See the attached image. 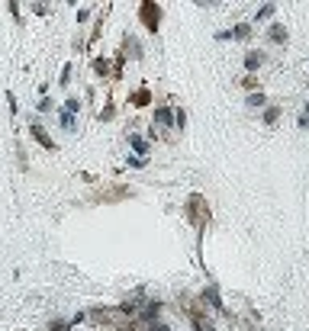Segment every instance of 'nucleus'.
Listing matches in <instances>:
<instances>
[{"mask_svg":"<svg viewBox=\"0 0 309 331\" xmlns=\"http://www.w3.org/2000/svg\"><path fill=\"white\" fill-rule=\"evenodd\" d=\"M148 100H151L148 90H136V93H132V106H148Z\"/></svg>","mask_w":309,"mask_h":331,"instance_id":"obj_8","label":"nucleus"},{"mask_svg":"<svg viewBox=\"0 0 309 331\" xmlns=\"http://www.w3.org/2000/svg\"><path fill=\"white\" fill-rule=\"evenodd\" d=\"M309 126V103H306V109H303V116H300V129H306Z\"/></svg>","mask_w":309,"mask_h":331,"instance_id":"obj_17","label":"nucleus"},{"mask_svg":"<svg viewBox=\"0 0 309 331\" xmlns=\"http://www.w3.org/2000/svg\"><path fill=\"white\" fill-rule=\"evenodd\" d=\"M154 122H158V126H171V122H177V119H174V113L168 106H158L154 109Z\"/></svg>","mask_w":309,"mask_h":331,"instance_id":"obj_3","label":"nucleus"},{"mask_svg":"<svg viewBox=\"0 0 309 331\" xmlns=\"http://www.w3.org/2000/svg\"><path fill=\"white\" fill-rule=\"evenodd\" d=\"M129 142H132V148H136L139 154H148V142L142 139V135H129Z\"/></svg>","mask_w":309,"mask_h":331,"instance_id":"obj_7","label":"nucleus"},{"mask_svg":"<svg viewBox=\"0 0 309 331\" xmlns=\"http://www.w3.org/2000/svg\"><path fill=\"white\" fill-rule=\"evenodd\" d=\"M158 312H161V302H148L145 312H142V318H145V322H154V318H158Z\"/></svg>","mask_w":309,"mask_h":331,"instance_id":"obj_5","label":"nucleus"},{"mask_svg":"<svg viewBox=\"0 0 309 331\" xmlns=\"http://www.w3.org/2000/svg\"><path fill=\"white\" fill-rule=\"evenodd\" d=\"M267 39H271V42H287V29H283V26L267 29Z\"/></svg>","mask_w":309,"mask_h":331,"instance_id":"obj_6","label":"nucleus"},{"mask_svg":"<svg viewBox=\"0 0 309 331\" xmlns=\"http://www.w3.org/2000/svg\"><path fill=\"white\" fill-rule=\"evenodd\" d=\"M248 35H252V26H245V23L232 29V39H248Z\"/></svg>","mask_w":309,"mask_h":331,"instance_id":"obj_11","label":"nucleus"},{"mask_svg":"<svg viewBox=\"0 0 309 331\" xmlns=\"http://www.w3.org/2000/svg\"><path fill=\"white\" fill-rule=\"evenodd\" d=\"M174 119H177V129H184V126H187V113H184V109H177Z\"/></svg>","mask_w":309,"mask_h":331,"instance_id":"obj_16","label":"nucleus"},{"mask_svg":"<svg viewBox=\"0 0 309 331\" xmlns=\"http://www.w3.org/2000/svg\"><path fill=\"white\" fill-rule=\"evenodd\" d=\"M245 103H248V106H264V93H252Z\"/></svg>","mask_w":309,"mask_h":331,"instance_id":"obj_12","label":"nucleus"},{"mask_svg":"<svg viewBox=\"0 0 309 331\" xmlns=\"http://www.w3.org/2000/svg\"><path fill=\"white\" fill-rule=\"evenodd\" d=\"M65 109H68V113H78L81 103H78V100H68V103H65Z\"/></svg>","mask_w":309,"mask_h":331,"instance_id":"obj_19","label":"nucleus"},{"mask_svg":"<svg viewBox=\"0 0 309 331\" xmlns=\"http://www.w3.org/2000/svg\"><path fill=\"white\" fill-rule=\"evenodd\" d=\"M29 129H32V139L39 142L42 148H49V151H55V142H52L49 135H45V129H42V126H29Z\"/></svg>","mask_w":309,"mask_h":331,"instance_id":"obj_2","label":"nucleus"},{"mask_svg":"<svg viewBox=\"0 0 309 331\" xmlns=\"http://www.w3.org/2000/svg\"><path fill=\"white\" fill-rule=\"evenodd\" d=\"M71 325H74V322H62V318H58V322H52L49 328H52V331H68Z\"/></svg>","mask_w":309,"mask_h":331,"instance_id":"obj_15","label":"nucleus"},{"mask_svg":"<svg viewBox=\"0 0 309 331\" xmlns=\"http://www.w3.org/2000/svg\"><path fill=\"white\" fill-rule=\"evenodd\" d=\"M261 61H264V55H258V52H252V55L245 58V68H248V71H255V68H261Z\"/></svg>","mask_w":309,"mask_h":331,"instance_id":"obj_9","label":"nucleus"},{"mask_svg":"<svg viewBox=\"0 0 309 331\" xmlns=\"http://www.w3.org/2000/svg\"><path fill=\"white\" fill-rule=\"evenodd\" d=\"M62 126L65 129H74V113H68V109H65V113H62Z\"/></svg>","mask_w":309,"mask_h":331,"instance_id":"obj_13","label":"nucleus"},{"mask_svg":"<svg viewBox=\"0 0 309 331\" xmlns=\"http://www.w3.org/2000/svg\"><path fill=\"white\" fill-rule=\"evenodd\" d=\"M148 331H171V328H168V325H151Z\"/></svg>","mask_w":309,"mask_h":331,"instance_id":"obj_20","label":"nucleus"},{"mask_svg":"<svg viewBox=\"0 0 309 331\" xmlns=\"http://www.w3.org/2000/svg\"><path fill=\"white\" fill-rule=\"evenodd\" d=\"M267 16H274V4H267V7L258 10V20H267Z\"/></svg>","mask_w":309,"mask_h":331,"instance_id":"obj_14","label":"nucleus"},{"mask_svg":"<svg viewBox=\"0 0 309 331\" xmlns=\"http://www.w3.org/2000/svg\"><path fill=\"white\" fill-rule=\"evenodd\" d=\"M203 299L213 305V309H222V296H219L216 286H206V289H203Z\"/></svg>","mask_w":309,"mask_h":331,"instance_id":"obj_4","label":"nucleus"},{"mask_svg":"<svg viewBox=\"0 0 309 331\" xmlns=\"http://www.w3.org/2000/svg\"><path fill=\"white\" fill-rule=\"evenodd\" d=\"M139 16H142V23H145L148 32H158V26H161V7H158V4L145 0V4L139 7Z\"/></svg>","mask_w":309,"mask_h":331,"instance_id":"obj_1","label":"nucleus"},{"mask_svg":"<svg viewBox=\"0 0 309 331\" xmlns=\"http://www.w3.org/2000/svg\"><path fill=\"white\" fill-rule=\"evenodd\" d=\"M58 81H62V84H68V81H71V65H65V68H62V77H58Z\"/></svg>","mask_w":309,"mask_h":331,"instance_id":"obj_18","label":"nucleus"},{"mask_svg":"<svg viewBox=\"0 0 309 331\" xmlns=\"http://www.w3.org/2000/svg\"><path fill=\"white\" fill-rule=\"evenodd\" d=\"M277 119H280V109H277V106H271V109H264V122H267V126H274Z\"/></svg>","mask_w":309,"mask_h":331,"instance_id":"obj_10","label":"nucleus"}]
</instances>
